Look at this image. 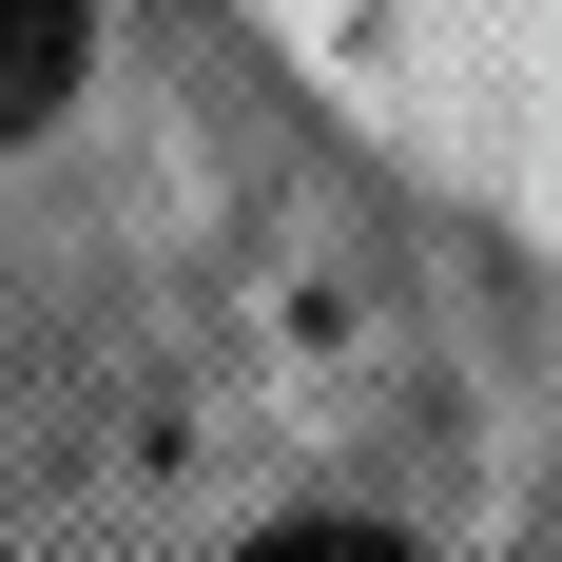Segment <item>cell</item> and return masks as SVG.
<instances>
[{"label": "cell", "instance_id": "obj_1", "mask_svg": "<svg viewBox=\"0 0 562 562\" xmlns=\"http://www.w3.org/2000/svg\"><path fill=\"white\" fill-rule=\"evenodd\" d=\"M78 40H98V0H0V136H40L78 98Z\"/></svg>", "mask_w": 562, "mask_h": 562}, {"label": "cell", "instance_id": "obj_2", "mask_svg": "<svg viewBox=\"0 0 562 562\" xmlns=\"http://www.w3.org/2000/svg\"><path fill=\"white\" fill-rule=\"evenodd\" d=\"M233 562H407L389 524H272V543H233Z\"/></svg>", "mask_w": 562, "mask_h": 562}]
</instances>
